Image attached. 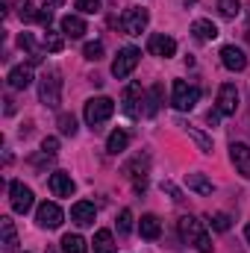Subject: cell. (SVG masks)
Segmentation results:
<instances>
[{"label":"cell","instance_id":"cell-1","mask_svg":"<svg viewBox=\"0 0 250 253\" xmlns=\"http://www.w3.org/2000/svg\"><path fill=\"white\" fill-rule=\"evenodd\" d=\"M180 236L186 239L188 245H194L197 253H212V239H209V233L203 230V224H200L194 215L180 218Z\"/></svg>","mask_w":250,"mask_h":253},{"label":"cell","instance_id":"cell-2","mask_svg":"<svg viewBox=\"0 0 250 253\" xmlns=\"http://www.w3.org/2000/svg\"><path fill=\"white\" fill-rule=\"evenodd\" d=\"M39 97H42L44 106L59 109V103H62V71H59V68H50V71L42 77V83H39Z\"/></svg>","mask_w":250,"mask_h":253},{"label":"cell","instance_id":"cell-3","mask_svg":"<svg viewBox=\"0 0 250 253\" xmlns=\"http://www.w3.org/2000/svg\"><path fill=\"white\" fill-rule=\"evenodd\" d=\"M83 115H85V124L91 126V129H97L100 124H106L115 115V100H109V97H91L85 103Z\"/></svg>","mask_w":250,"mask_h":253},{"label":"cell","instance_id":"cell-4","mask_svg":"<svg viewBox=\"0 0 250 253\" xmlns=\"http://www.w3.org/2000/svg\"><path fill=\"white\" fill-rule=\"evenodd\" d=\"M197 100H200V88H197V85H191L186 80H177V83H174V88H171V103H174V109L191 112V109L197 106Z\"/></svg>","mask_w":250,"mask_h":253},{"label":"cell","instance_id":"cell-5","mask_svg":"<svg viewBox=\"0 0 250 253\" xmlns=\"http://www.w3.org/2000/svg\"><path fill=\"white\" fill-rule=\"evenodd\" d=\"M147 21H150L147 9H141V6H129L124 15H121V30H124L126 36H141V33L147 30Z\"/></svg>","mask_w":250,"mask_h":253},{"label":"cell","instance_id":"cell-6","mask_svg":"<svg viewBox=\"0 0 250 253\" xmlns=\"http://www.w3.org/2000/svg\"><path fill=\"white\" fill-rule=\"evenodd\" d=\"M138 59H141V50L138 47H121L118 50V56H115V62H112V74L118 77V80H126L132 71H135V65H138Z\"/></svg>","mask_w":250,"mask_h":253},{"label":"cell","instance_id":"cell-7","mask_svg":"<svg viewBox=\"0 0 250 253\" xmlns=\"http://www.w3.org/2000/svg\"><path fill=\"white\" fill-rule=\"evenodd\" d=\"M9 203H12V209H15L18 215H27V212L33 209V189L24 186L21 180L9 183Z\"/></svg>","mask_w":250,"mask_h":253},{"label":"cell","instance_id":"cell-8","mask_svg":"<svg viewBox=\"0 0 250 253\" xmlns=\"http://www.w3.org/2000/svg\"><path fill=\"white\" fill-rule=\"evenodd\" d=\"M141 103H144V91H141V85H138V83H129V85L124 88V97H121V109H124V115L138 118Z\"/></svg>","mask_w":250,"mask_h":253},{"label":"cell","instance_id":"cell-9","mask_svg":"<svg viewBox=\"0 0 250 253\" xmlns=\"http://www.w3.org/2000/svg\"><path fill=\"white\" fill-rule=\"evenodd\" d=\"M147 50H150L153 56L171 59V56L177 53V42H174L171 36H165V33H153V36L147 39Z\"/></svg>","mask_w":250,"mask_h":253},{"label":"cell","instance_id":"cell-10","mask_svg":"<svg viewBox=\"0 0 250 253\" xmlns=\"http://www.w3.org/2000/svg\"><path fill=\"white\" fill-rule=\"evenodd\" d=\"M62 209L56 206V203H42L39 209H36V221H39V227H44V230H56L59 224H62Z\"/></svg>","mask_w":250,"mask_h":253},{"label":"cell","instance_id":"cell-11","mask_svg":"<svg viewBox=\"0 0 250 253\" xmlns=\"http://www.w3.org/2000/svg\"><path fill=\"white\" fill-rule=\"evenodd\" d=\"M236 109H239V88L233 83H224L218 88V112L221 115H236Z\"/></svg>","mask_w":250,"mask_h":253},{"label":"cell","instance_id":"cell-12","mask_svg":"<svg viewBox=\"0 0 250 253\" xmlns=\"http://www.w3.org/2000/svg\"><path fill=\"white\" fill-rule=\"evenodd\" d=\"M230 162L236 165V171H239L242 177L250 180V147L245 141H233V144H230Z\"/></svg>","mask_w":250,"mask_h":253},{"label":"cell","instance_id":"cell-13","mask_svg":"<svg viewBox=\"0 0 250 253\" xmlns=\"http://www.w3.org/2000/svg\"><path fill=\"white\" fill-rule=\"evenodd\" d=\"M94 215H97V209H94V203H88V200H77V203L71 206V221H74L77 227H91V224H94Z\"/></svg>","mask_w":250,"mask_h":253},{"label":"cell","instance_id":"cell-14","mask_svg":"<svg viewBox=\"0 0 250 253\" xmlns=\"http://www.w3.org/2000/svg\"><path fill=\"white\" fill-rule=\"evenodd\" d=\"M221 62H224L227 71H245V68H248V56H245L242 47L227 44V47H221Z\"/></svg>","mask_w":250,"mask_h":253},{"label":"cell","instance_id":"cell-15","mask_svg":"<svg viewBox=\"0 0 250 253\" xmlns=\"http://www.w3.org/2000/svg\"><path fill=\"white\" fill-rule=\"evenodd\" d=\"M47 186H50V191H53L56 197H71V194H74V180H71V174H65V171H53L50 180H47Z\"/></svg>","mask_w":250,"mask_h":253},{"label":"cell","instance_id":"cell-16","mask_svg":"<svg viewBox=\"0 0 250 253\" xmlns=\"http://www.w3.org/2000/svg\"><path fill=\"white\" fill-rule=\"evenodd\" d=\"M6 80H9V85L18 88V91H21V88H30V85H33V68H30V65H18V68L9 71Z\"/></svg>","mask_w":250,"mask_h":253},{"label":"cell","instance_id":"cell-17","mask_svg":"<svg viewBox=\"0 0 250 253\" xmlns=\"http://www.w3.org/2000/svg\"><path fill=\"white\" fill-rule=\"evenodd\" d=\"M191 36H194L197 42H212V39H218V27H215L209 18H197V21L191 24Z\"/></svg>","mask_w":250,"mask_h":253},{"label":"cell","instance_id":"cell-18","mask_svg":"<svg viewBox=\"0 0 250 253\" xmlns=\"http://www.w3.org/2000/svg\"><path fill=\"white\" fill-rule=\"evenodd\" d=\"M62 33L68 39H83L85 36V21L80 15H65L62 18Z\"/></svg>","mask_w":250,"mask_h":253},{"label":"cell","instance_id":"cell-19","mask_svg":"<svg viewBox=\"0 0 250 253\" xmlns=\"http://www.w3.org/2000/svg\"><path fill=\"white\" fill-rule=\"evenodd\" d=\"M138 233H141V239H159V233H162V224H159V218L156 215H141V221H138Z\"/></svg>","mask_w":250,"mask_h":253},{"label":"cell","instance_id":"cell-20","mask_svg":"<svg viewBox=\"0 0 250 253\" xmlns=\"http://www.w3.org/2000/svg\"><path fill=\"white\" fill-rule=\"evenodd\" d=\"M159 106H162V85L156 83V85L147 91V97H144V115L153 118V115L159 112Z\"/></svg>","mask_w":250,"mask_h":253},{"label":"cell","instance_id":"cell-21","mask_svg":"<svg viewBox=\"0 0 250 253\" xmlns=\"http://www.w3.org/2000/svg\"><path fill=\"white\" fill-rule=\"evenodd\" d=\"M126 144H129V135H126L124 129H115V132H109V138H106V150H109L112 156L124 153Z\"/></svg>","mask_w":250,"mask_h":253},{"label":"cell","instance_id":"cell-22","mask_svg":"<svg viewBox=\"0 0 250 253\" xmlns=\"http://www.w3.org/2000/svg\"><path fill=\"white\" fill-rule=\"evenodd\" d=\"M94 253H118L115 239H112L109 230H97V233H94Z\"/></svg>","mask_w":250,"mask_h":253},{"label":"cell","instance_id":"cell-23","mask_svg":"<svg viewBox=\"0 0 250 253\" xmlns=\"http://www.w3.org/2000/svg\"><path fill=\"white\" fill-rule=\"evenodd\" d=\"M18 44H21V50H27V56H30V62H33V65L42 62V53H39L36 39H33L30 33H21V36H18Z\"/></svg>","mask_w":250,"mask_h":253},{"label":"cell","instance_id":"cell-24","mask_svg":"<svg viewBox=\"0 0 250 253\" xmlns=\"http://www.w3.org/2000/svg\"><path fill=\"white\" fill-rule=\"evenodd\" d=\"M188 191H197V194H212L215 191V186L203 177V174H188Z\"/></svg>","mask_w":250,"mask_h":253},{"label":"cell","instance_id":"cell-25","mask_svg":"<svg viewBox=\"0 0 250 253\" xmlns=\"http://www.w3.org/2000/svg\"><path fill=\"white\" fill-rule=\"evenodd\" d=\"M18 15H21V21H24V24H33V21H39V15H42V6H36L33 0H21V6H18Z\"/></svg>","mask_w":250,"mask_h":253},{"label":"cell","instance_id":"cell-26","mask_svg":"<svg viewBox=\"0 0 250 253\" xmlns=\"http://www.w3.org/2000/svg\"><path fill=\"white\" fill-rule=\"evenodd\" d=\"M62 251L65 253H88V245H85L83 236H77V233L71 236V233H68V236L62 239Z\"/></svg>","mask_w":250,"mask_h":253},{"label":"cell","instance_id":"cell-27","mask_svg":"<svg viewBox=\"0 0 250 253\" xmlns=\"http://www.w3.org/2000/svg\"><path fill=\"white\" fill-rule=\"evenodd\" d=\"M0 227H3V245H6L9 251H15V248H18V233H15L12 218H0Z\"/></svg>","mask_w":250,"mask_h":253},{"label":"cell","instance_id":"cell-28","mask_svg":"<svg viewBox=\"0 0 250 253\" xmlns=\"http://www.w3.org/2000/svg\"><path fill=\"white\" fill-rule=\"evenodd\" d=\"M186 132H188V138L200 147V153H212V138H209V135H203V132L194 129V126H186Z\"/></svg>","mask_w":250,"mask_h":253},{"label":"cell","instance_id":"cell-29","mask_svg":"<svg viewBox=\"0 0 250 253\" xmlns=\"http://www.w3.org/2000/svg\"><path fill=\"white\" fill-rule=\"evenodd\" d=\"M42 44H44V50H47V53H59V50L65 47V39L47 27V33H44V42H42Z\"/></svg>","mask_w":250,"mask_h":253},{"label":"cell","instance_id":"cell-30","mask_svg":"<svg viewBox=\"0 0 250 253\" xmlns=\"http://www.w3.org/2000/svg\"><path fill=\"white\" fill-rule=\"evenodd\" d=\"M218 12L224 18H236L242 12V0H218Z\"/></svg>","mask_w":250,"mask_h":253},{"label":"cell","instance_id":"cell-31","mask_svg":"<svg viewBox=\"0 0 250 253\" xmlns=\"http://www.w3.org/2000/svg\"><path fill=\"white\" fill-rule=\"evenodd\" d=\"M209 224H212V230H218V233H227V230H230V224H233V218H230L227 212H215V215L209 218Z\"/></svg>","mask_w":250,"mask_h":253},{"label":"cell","instance_id":"cell-32","mask_svg":"<svg viewBox=\"0 0 250 253\" xmlns=\"http://www.w3.org/2000/svg\"><path fill=\"white\" fill-rule=\"evenodd\" d=\"M83 53H85L88 62H97V59H103V44H100V42H88V44L83 47Z\"/></svg>","mask_w":250,"mask_h":253},{"label":"cell","instance_id":"cell-33","mask_svg":"<svg viewBox=\"0 0 250 253\" xmlns=\"http://www.w3.org/2000/svg\"><path fill=\"white\" fill-rule=\"evenodd\" d=\"M59 132L62 135H77V118L74 115H59Z\"/></svg>","mask_w":250,"mask_h":253},{"label":"cell","instance_id":"cell-34","mask_svg":"<svg viewBox=\"0 0 250 253\" xmlns=\"http://www.w3.org/2000/svg\"><path fill=\"white\" fill-rule=\"evenodd\" d=\"M129 230H132V212L129 209H121V215H118V233L126 236Z\"/></svg>","mask_w":250,"mask_h":253},{"label":"cell","instance_id":"cell-35","mask_svg":"<svg viewBox=\"0 0 250 253\" xmlns=\"http://www.w3.org/2000/svg\"><path fill=\"white\" fill-rule=\"evenodd\" d=\"M42 153H44V156H56V153H59V138H56V135H47V138L42 141Z\"/></svg>","mask_w":250,"mask_h":253},{"label":"cell","instance_id":"cell-36","mask_svg":"<svg viewBox=\"0 0 250 253\" xmlns=\"http://www.w3.org/2000/svg\"><path fill=\"white\" fill-rule=\"evenodd\" d=\"M77 9L83 15H94V12H100V0H77Z\"/></svg>","mask_w":250,"mask_h":253},{"label":"cell","instance_id":"cell-37","mask_svg":"<svg viewBox=\"0 0 250 253\" xmlns=\"http://www.w3.org/2000/svg\"><path fill=\"white\" fill-rule=\"evenodd\" d=\"M162 191H165V194H171V200H177V203L183 200V191L177 189V186H174L171 180H165V183H162Z\"/></svg>","mask_w":250,"mask_h":253},{"label":"cell","instance_id":"cell-38","mask_svg":"<svg viewBox=\"0 0 250 253\" xmlns=\"http://www.w3.org/2000/svg\"><path fill=\"white\" fill-rule=\"evenodd\" d=\"M218 118H221V112H209V115H206V121H209L212 126L218 124Z\"/></svg>","mask_w":250,"mask_h":253},{"label":"cell","instance_id":"cell-39","mask_svg":"<svg viewBox=\"0 0 250 253\" xmlns=\"http://www.w3.org/2000/svg\"><path fill=\"white\" fill-rule=\"evenodd\" d=\"M65 0H44V3H42V6H47V9H56V6H62Z\"/></svg>","mask_w":250,"mask_h":253},{"label":"cell","instance_id":"cell-40","mask_svg":"<svg viewBox=\"0 0 250 253\" xmlns=\"http://www.w3.org/2000/svg\"><path fill=\"white\" fill-rule=\"evenodd\" d=\"M245 239H248V245H250V224L245 227Z\"/></svg>","mask_w":250,"mask_h":253}]
</instances>
